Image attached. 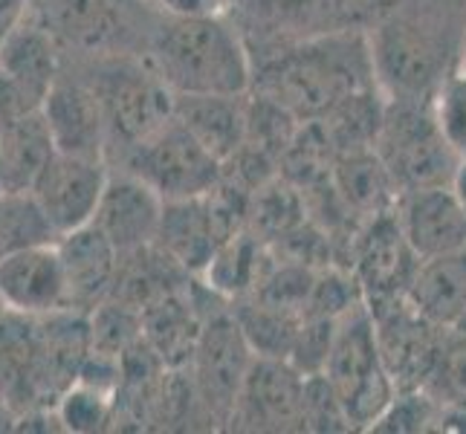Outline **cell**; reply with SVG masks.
<instances>
[{
    "mask_svg": "<svg viewBox=\"0 0 466 434\" xmlns=\"http://www.w3.org/2000/svg\"><path fill=\"white\" fill-rule=\"evenodd\" d=\"M330 180L336 195L342 197L348 212L357 217L362 227L382 212H391L400 200V188L394 183L391 171L385 168L377 148L345 151L333 156Z\"/></svg>",
    "mask_w": 466,
    "mask_h": 434,
    "instance_id": "20",
    "label": "cell"
},
{
    "mask_svg": "<svg viewBox=\"0 0 466 434\" xmlns=\"http://www.w3.org/2000/svg\"><path fill=\"white\" fill-rule=\"evenodd\" d=\"M56 414H58V423H64L67 431L87 434V431H102L107 423H114L116 406L110 394L93 389L87 382H76L73 389L61 397Z\"/></svg>",
    "mask_w": 466,
    "mask_h": 434,
    "instance_id": "29",
    "label": "cell"
},
{
    "mask_svg": "<svg viewBox=\"0 0 466 434\" xmlns=\"http://www.w3.org/2000/svg\"><path fill=\"white\" fill-rule=\"evenodd\" d=\"M0 70L21 90H26L32 99L44 105L46 93L64 70V53L50 32L26 18L0 46Z\"/></svg>",
    "mask_w": 466,
    "mask_h": 434,
    "instance_id": "21",
    "label": "cell"
},
{
    "mask_svg": "<svg viewBox=\"0 0 466 434\" xmlns=\"http://www.w3.org/2000/svg\"><path fill=\"white\" fill-rule=\"evenodd\" d=\"M56 154V142L50 125L44 119V110L12 122L6 131H0V163H4V191L32 188L41 168Z\"/></svg>",
    "mask_w": 466,
    "mask_h": 434,
    "instance_id": "24",
    "label": "cell"
},
{
    "mask_svg": "<svg viewBox=\"0 0 466 434\" xmlns=\"http://www.w3.org/2000/svg\"><path fill=\"white\" fill-rule=\"evenodd\" d=\"M174 116L223 166L240 151L249 122V93L240 96H177Z\"/></svg>",
    "mask_w": 466,
    "mask_h": 434,
    "instance_id": "19",
    "label": "cell"
},
{
    "mask_svg": "<svg viewBox=\"0 0 466 434\" xmlns=\"http://www.w3.org/2000/svg\"><path fill=\"white\" fill-rule=\"evenodd\" d=\"M85 78L102 102L107 125V166L151 139L174 119L177 96L146 56L82 61Z\"/></svg>",
    "mask_w": 466,
    "mask_h": 434,
    "instance_id": "5",
    "label": "cell"
},
{
    "mask_svg": "<svg viewBox=\"0 0 466 434\" xmlns=\"http://www.w3.org/2000/svg\"><path fill=\"white\" fill-rule=\"evenodd\" d=\"M110 168H122L148 183L163 200H191L212 195L223 177V163L191 136L177 116L127 151Z\"/></svg>",
    "mask_w": 466,
    "mask_h": 434,
    "instance_id": "8",
    "label": "cell"
},
{
    "mask_svg": "<svg viewBox=\"0 0 466 434\" xmlns=\"http://www.w3.org/2000/svg\"><path fill=\"white\" fill-rule=\"evenodd\" d=\"M385 168L403 191L452 186L461 154L449 145L435 116V102L385 99L382 125L374 142Z\"/></svg>",
    "mask_w": 466,
    "mask_h": 434,
    "instance_id": "6",
    "label": "cell"
},
{
    "mask_svg": "<svg viewBox=\"0 0 466 434\" xmlns=\"http://www.w3.org/2000/svg\"><path fill=\"white\" fill-rule=\"evenodd\" d=\"M29 18L50 32L64 56L96 61L146 56L166 15L151 0H29Z\"/></svg>",
    "mask_w": 466,
    "mask_h": 434,
    "instance_id": "4",
    "label": "cell"
},
{
    "mask_svg": "<svg viewBox=\"0 0 466 434\" xmlns=\"http://www.w3.org/2000/svg\"><path fill=\"white\" fill-rule=\"evenodd\" d=\"M29 18V0H0V46Z\"/></svg>",
    "mask_w": 466,
    "mask_h": 434,
    "instance_id": "34",
    "label": "cell"
},
{
    "mask_svg": "<svg viewBox=\"0 0 466 434\" xmlns=\"http://www.w3.org/2000/svg\"><path fill=\"white\" fill-rule=\"evenodd\" d=\"M461 67L466 70V50H463V61H461Z\"/></svg>",
    "mask_w": 466,
    "mask_h": 434,
    "instance_id": "39",
    "label": "cell"
},
{
    "mask_svg": "<svg viewBox=\"0 0 466 434\" xmlns=\"http://www.w3.org/2000/svg\"><path fill=\"white\" fill-rule=\"evenodd\" d=\"M163 208L166 200L148 183L122 168H110L107 186L93 215V227L119 249V255H127L154 244Z\"/></svg>",
    "mask_w": 466,
    "mask_h": 434,
    "instance_id": "13",
    "label": "cell"
},
{
    "mask_svg": "<svg viewBox=\"0 0 466 434\" xmlns=\"http://www.w3.org/2000/svg\"><path fill=\"white\" fill-rule=\"evenodd\" d=\"M58 255L67 281V308L78 313H93L99 304L114 296L119 276V249L87 223L58 237Z\"/></svg>",
    "mask_w": 466,
    "mask_h": 434,
    "instance_id": "16",
    "label": "cell"
},
{
    "mask_svg": "<svg viewBox=\"0 0 466 434\" xmlns=\"http://www.w3.org/2000/svg\"><path fill=\"white\" fill-rule=\"evenodd\" d=\"M441 403L431 399L423 389L414 391H397L394 399L389 403L377 423L368 431L377 434H426V431H438L441 426Z\"/></svg>",
    "mask_w": 466,
    "mask_h": 434,
    "instance_id": "28",
    "label": "cell"
},
{
    "mask_svg": "<svg viewBox=\"0 0 466 434\" xmlns=\"http://www.w3.org/2000/svg\"><path fill=\"white\" fill-rule=\"evenodd\" d=\"M308 374L284 357H255L227 431H304Z\"/></svg>",
    "mask_w": 466,
    "mask_h": 434,
    "instance_id": "10",
    "label": "cell"
},
{
    "mask_svg": "<svg viewBox=\"0 0 466 434\" xmlns=\"http://www.w3.org/2000/svg\"><path fill=\"white\" fill-rule=\"evenodd\" d=\"M409 301L426 318L455 328L466 313V249L435 255L417 264Z\"/></svg>",
    "mask_w": 466,
    "mask_h": 434,
    "instance_id": "22",
    "label": "cell"
},
{
    "mask_svg": "<svg viewBox=\"0 0 466 434\" xmlns=\"http://www.w3.org/2000/svg\"><path fill=\"white\" fill-rule=\"evenodd\" d=\"M304 431H321V434L357 431L339 394H336L325 374H310L308 385H304Z\"/></svg>",
    "mask_w": 466,
    "mask_h": 434,
    "instance_id": "30",
    "label": "cell"
},
{
    "mask_svg": "<svg viewBox=\"0 0 466 434\" xmlns=\"http://www.w3.org/2000/svg\"><path fill=\"white\" fill-rule=\"evenodd\" d=\"M452 188H455L458 200H461V203H463V208H466V156L461 159V166H458V171H455Z\"/></svg>",
    "mask_w": 466,
    "mask_h": 434,
    "instance_id": "35",
    "label": "cell"
},
{
    "mask_svg": "<svg viewBox=\"0 0 466 434\" xmlns=\"http://www.w3.org/2000/svg\"><path fill=\"white\" fill-rule=\"evenodd\" d=\"M420 264L397 220V206L365 220L348 247V269L353 272L368 310L389 308L409 298V284Z\"/></svg>",
    "mask_w": 466,
    "mask_h": 434,
    "instance_id": "9",
    "label": "cell"
},
{
    "mask_svg": "<svg viewBox=\"0 0 466 434\" xmlns=\"http://www.w3.org/2000/svg\"><path fill=\"white\" fill-rule=\"evenodd\" d=\"M35 348H38V316H24L9 310L0 318V406L18 423L29 414Z\"/></svg>",
    "mask_w": 466,
    "mask_h": 434,
    "instance_id": "23",
    "label": "cell"
},
{
    "mask_svg": "<svg viewBox=\"0 0 466 434\" xmlns=\"http://www.w3.org/2000/svg\"><path fill=\"white\" fill-rule=\"evenodd\" d=\"M252 61V93L281 105L299 122H316L350 96L380 87L365 26L287 41Z\"/></svg>",
    "mask_w": 466,
    "mask_h": 434,
    "instance_id": "1",
    "label": "cell"
},
{
    "mask_svg": "<svg viewBox=\"0 0 466 434\" xmlns=\"http://www.w3.org/2000/svg\"><path fill=\"white\" fill-rule=\"evenodd\" d=\"M41 110L50 125L56 151L107 163V125L102 102L85 76H67L61 70Z\"/></svg>",
    "mask_w": 466,
    "mask_h": 434,
    "instance_id": "14",
    "label": "cell"
},
{
    "mask_svg": "<svg viewBox=\"0 0 466 434\" xmlns=\"http://www.w3.org/2000/svg\"><path fill=\"white\" fill-rule=\"evenodd\" d=\"M41 102H35L26 90H21L12 78L0 70V131H6L12 122H18L21 116L38 110Z\"/></svg>",
    "mask_w": 466,
    "mask_h": 434,
    "instance_id": "32",
    "label": "cell"
},
{
    "mask_svg": "<svg viewBox=\"0 0 466 434\" xmlns=\"http://www.w3.org/2000/svg\"><path fill=\"white\" fill-rule=\"evenodd\" d=\"M455 328H461V330H466V313H463V318L458 321V325H455Z\"/></svg>",
    "mask_w": 466,
    "mask_h": 434,
    "instance_id": "37",
    "label": "cell"
},
{
    "mask_svg": "<svg viewBox=\"0 0 466 434\" xmlns=\"http://www.w3.org/2000/svg\"><path fill=\"white\" fill-rule=\"evenodd\" d=\"M435 116L443 127L449 145L466 156V70L458 67L452 76L441 85L435 96Z\"/></svg>",
    "mask_w": 466,
    "mask_h": 434,
    "instance_id": "31",
    "label": "cell"
},
{
    "mask_svg": "<svg viewBox=\"0 0 466 434\" xmlns=\"http://www.w3.org/2000/svg\"><path fill=\"white\" fill-rule=\"evenodd\" d=\"M397 220L420 261L466 249V208L452 186L403 191L397 200Z\"/></svg>",
    "mask_w": 466,
    "mask_h": 434,
    "instance_id": "17",
    "label": "cell"
},
{
    "mask_svg": "<svg viewBox=\"0 0 466 434\" xmlns=\"http://www.w3.org/2000/svg\"><path fill=\"white\" fill-rule=\"evenodd\" d=\"M146 58L174 96L252 93L255 61L235 15L159 21Z\"/></svg>",
    "mask_w": 466,
    "mask_h": 434,
    "instance_id": "3",
    "label": "cell"
},
{
    "mask_svg": "<svg viewBox=\"0 0 466 434\" xmlns=\"http://www.w3.org/2000/svg\"><path fill=\"white\" fill-rule=\"evenodd\" d=\"M385 99L435 102L466 50V0H394L368 26Z\"/></svg>",
    "mask_w": 466,
    "mask_h": 434,
    "instance_id": "2",
    "label": "cell"
},
{
    "mask_svg": "<svg viewBox=\"0 0 466 434\" xmlns=\"http://www.w3.org/2000/svg\"><path fill=\"white\" fill-rule=\"evenodd\" d=\"M0 191H4V163H0Z\"/></svg>",
    "mask_w": 466,
    "mask_h": 434,
    "instance_id": "38",
    "label": "cell"
},
{
    "mask_svg": "<svg viewBox=\"0 0 466 434\" xmlns=\"http://www.w3.org/2000/svg\"><path fill=\"white\" fill-rule=\"evenodd\" d=\"M0 296H4L6 310L24 316L70 310L58 244L4 255L0 258Z\"/></svg>",
    "mask_w": 466,
    "mask_h": 434,
    "instance_id": "15",
    "label": "cell"
},
{
    "mask_svg": "<svg viewBox=\"0 0 466 434\" xmlns=\"http://www.w3.org/2000/svg\"><path fill=\"white\" fill-rule=\"evenodd\" d=\"M232 313L244 330L247 342L258 357H284L290 359L299 328L304 321V313L281 308L258 296H240L232 298Z\"/></svg>",
    "mask_w": 466,
    "mask_h": 434,
    "instance_id": "25",
    "label": "cell"
},
{
    "mask_svg": "<svg viewBox=\"0 0 466 434\" xmlns=\"http://www.w3.org/2000/svg\"><path fill=\"white\" fill-rule=\"evenodd\" d=\"M371 316L377 328L380 357L389 368L397 391L423 389L446 328L426 318L409 298L371 310Z\"/></svg>",
    "mask_w": 466,
    "mask_h": 434,
    "instance_id": "12",
    "label": "cell"
},
{
    "mask_svg": "<svg viewBox=\"0 0 466 434\" xmlns=\"http://www.w3.org/2000/svg\"><path fill=\"white\" fill-rule=\"evenodd\" d=\"M58 232L29 188L0 191V258L32 247L58 244Z\"/></svg>",
    "mask_w": 466,
    "mask_h": 434,
    "instance_id": "26",
    "label": "cell"
},
{
    "mask_svg": "<svg viewBox=\"0 0 466 434\" xmlns=\"http://www.w3.org/2000/svg\"><path fill=\"white\" fill-rule=\"evenodd\" d=\"M227 237L232 235L223 229V223L212 208V200L206 195L191 200H166L154 247L163 249L188 276L200 278Z\"/></svg>",
    "mask_w": 466,
    "mask_h": 434,
    "instance_id": "18",
    "label": "cell"
},
{
    "mask_svg": "<svg viewBox=\"0 0 466 434\" xmlns=\"http://www.w3.org/2000/svg\"><path fill=\"white\" fill-rule=\"evenodd\" d=\"M391 4H394V0H391Z\"/></svg>",
    "mask_w": 466,
    "mask_h": 434,
    "instance_id": "40",
    "label": "cell"
},
{
    "mask_svg": "<svg viewBox=\"0 0 466 434\" xmlns=\"http://www.w3.org/2000/svg\"><path fill=\"white\" fill-rule=\"evenodd\" d=\"M321 374L330 379L336 394H339L357 431H368L377 423V417L389 409L397 394V385L380 357L374 316L365 301H360L357 308H350L339 318Z\"/></svg>",
    "mask_w": 466,
    "mask_h": 434,
    "instance_id": "7",
    "label": "cell"
},
{
    "mask_svg": "<svg viewBox=\"0 0 466 434\" xmlns=\"http://www.w3.org/2000/svg\"><path fill=\"white\" fill-rule=\"evenodd\" d=\"M151 4L174 18H203V15H232L238 0H151Z\"/></svg>",
    "mask_w": 466,
    "mask_h": 434,
    "instance_id": "33",
    "label": "cell"
},
{
    "mask_svg": "<svg viewBox=\"0 0 466 434\" xmlns=\"http://www.w3.org/2000/svg\"><path fill=\"white\" fill-rule=\"evenodd\" d=\"M423 391L441 406H466V330L446 328Z\"/></svg>",
    "mask_w": 466,
    "mask_h": 434,
    "instance_id": "27",
    "label": "cell"
},
{
    "mask_svg": "<svg viewBox=\"0 0 466 434\" xmlns=\"http://www.w3.org/2000/svg\"><path fill=\"white\" fill-rule=\"evenodd\" d=\"M6 313H9V310H6V304H4V296H0V318H4Z\"/></svg>",
    "mask_w": 466,
    "mask_h": 434,
    "instance_id": "36",
    "label": "cell"
},
{
    "mask_svg": "<svg viewBox=\"0 0 466 434\" xmlns=\"http://www.w3.org/2000/svg\"><path fill=\"white\" fill-rule=\"evenodd\" d=\"M110 166L105 159L76 156L56 151L50 163L41 168V174L32 183V195L41 203L46 217L53 220L58 235H67L73 229H82L93 223L96 206L102 200V191L107 186Z\"/></svg>",
    "mask_w": 466,
    "mask_h": 434,
    "instance_id": "11",
    "label": "cell"
}]
</instances>
